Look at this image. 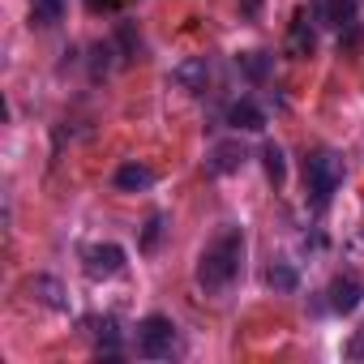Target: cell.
I'll list each match as a JSON object with an SVG mask.
<instances>
[{
  "mask_svg": "<svg viewBox=\"0 0 364 364\" xmlns=\"http://www.w3.org/2000/svg\"><path fill=\"white\" fill-rule=\"evenodd\" d=\"M330 309L334 313H355L360 309V300H364V283L360 279H351V274H343V279H334L330 283Z\"/></svg>",
  "mask_w": 364,
  "mask_h": 364,
  "instance_id": "obj_7",
  "label": "cell"
},
{
  "mask_svg": "<svg viewBox=\"0 0 364 364\" xmlns=\"http://www.w3.org/2000/svg\"><path fill=\"white\" fill-rule=\"evenodd\" d=\"M313 43H317V35H313V22H309V9H300L291 31H287V56L304 60V56H313Z\"/></svg>",
  "mask_w": 364,
  "mask_h": 364,
  "instance_id": "obj_8",
  "label": "cell"
},
{
  "mask_svg": "<svg viewBox=\"0 0 364 364\" xmlns=\"http://www.w3.org/2000/svg\"><path fill=\"white\" fill-rule=\"evenodd\" d=\"M154 185V171L146 167V163H124V167H116V189L120 193H141V189H150Z\"/></svg>",
  "mask_w": 364,
  "mask_h": 364,
  "instance_id": "obj_11",
  "label": "cell"
},
{
  "mask_svg": "<svg viewBox=\"0 0 364 364\" xmlns=\"http://www.w3.org/2000/svg\"><path fill=\"white\" fill-rule=\"evenodd\" d=\"M355 0H313V18L321 26H330L334 35H351L355 31Z\"/></svg>",
  "mask_w": 364,
  "mask_h": 364,
  "instance_id": "obj_4",
  "label": "cell"
},
{
  "mask_svg": "<svg viewBox=\"0 0 364 364\" xmlns=\"http://www.w3.org/2000/svg\"><path fill=\"white\" fill-rule=\"evenodd\" d=\"M245 232L240 228H223L206 249H202V257H198V287L206 291V296H223L236 279H240V270H245Z\"/></svg>",
  "mask_w": 364,
  "mask_h": 364,
  "instance_id": "obj_1",
  "label": "cell"
},
{
  "mask_svg": "<svg viewBox=\"0 0 364 364\" xmlns=\"http://www.w3.org/2000/svg\"><path fill=\"white\" fill-rule=\"evenodd\" d=\"M65 5H69V0H31V22L43 26V31H52V26H60Z\"/></svg>",
  "mask_w": 364,
  "mask_h": 364,
  "instance_id": "obj_13",
  "label": "cell"
},
{
  "mask_svg": "<svg viewBox=\"0 0 364 364\" xmlns=\"http://www.w3.org/2000/svg\"><path fill=\"white\" fill-rule=\"evenodd\" d=\"M159 232H163V215H154V219H150V228H146L141 245H146V249H154V245H159Z\"/></svg>",
  "mask_w": 364,
  "mask_h": 364,
  "instance_id": "obj_18",
  "label": "cell"
},
{
  "mask_svg": "<svg viewBox=\"0 0 364 364\" xmlns=\"http://www.w3.org/2000/svg\"><path fill=\"white\" fill-rule=\"evenodd\" d=\"M338 185H343V154L330 150V146L313 150V154L304 159V193H309V202H313L317 210H326L330 198L338 193Z\"/></svg>",
  "mask_w": 364,
  "mask_h": 364,
  "instance_id": "obj_2",
  "label": "cell"
},
{
  "mask_svg": "<svg viewBox=\"0 0 364 364\" xmlns=\"http://www.w3.org/2000/svg\"><path fill=\"white\" fill-rule=\"evenodd\" d=\"M240 163H245V146H240V141H219V146L206 154V171H210V176L240 171Z\"/></svg>",
  "mask_w": 364,
  "mask_h": 364,
  "instance_id": "obj_9",
  "label": "cell"
},
{
  "mask_svg": "<svg viewBox=\"0 0 364 364\" xmlns=\"http://www.w3.org/2000/svg\"><path fill=\"white\" fill-rule=\"evenodd\" d=\"M120 0H86V9H95V14H103V9H116Z\"/></svg>",
  "mask_w": 364,
  "mask_h": 364,
  "instance_id": "obj_20",
  "label": "cell"
},
{
  "mask_svg": "<svg viewBox=\"0 0 364 364\" xmlns=\"http://www.w3.org/2000/svg\"><path fill=\"white\" fill-rule=\"evenodd\" d=\"M228 124H232V129H240V133H257V129H266V112H262L253 99H240V103H232Z\"/></svg>",
  "mask_w": 364,
  "mask_h": 364,
  "instance_id": "obj_10",
  "label": "cell"
},
{
  "mask_svg": "<svg viewBox=\"0 0 364 364\" xmlns=\"http://www.w3.org/2000/svg\"><path fill=\"white\" fill-rule=\"evenodd\" d=\"M116 343H120V330H116V317H103L99 321V351L116 355Z\"/></svg>",
  "mask_w": 364,
  "mask_h": 364,
  "instance_id": "obj_16",
  "label": "cell"
},
{
  "mask_svg": "<svg viewBox=\"0 0 364 364\" xmlns=\"http://www.w3.org/2000/svg\"><path fill=\"white\" fill-rule=\"evenodd\" d=\"M82 257H86V274L90 279H112L124 266V249L120 245H90Z\"/></svg>",
  "mask_w": 364,
  "mask_h": 364,
  "instance_id": "obj_5",
  "label": "cell"
},
{
  "mask_svg": "<svg viewBox=\"0 0 364 364\" xmlns=\"http://www.w3.org/2000/svg\"><path fill=\"white\" fill-rule=\"evenodd\" d=\"M266 283H270L274 291H296V270H291V262H274V266L266 270Z\"/></svg>",
  "mask_w": 364,
  "mask_h": 364,
  "instance_id": "obj_15",
  "label": "cell"
},
{
  "mask_svg": "<svg viewBox=\"0 0 364 364\" xmlns=\"http://www.w3.org/2000/svg\"><path fill=\"white\" fill-rule=\"evenodd\" d=\"M171 82H176L180 90H189V95H202V90H206V82H210V60H206V56H189V60H180V65L171 69Z\"/></svg>",
  "mask_w": 364,
  "mask_h": 364,
  "instance_id": "obj_6",
  "label": "cell"
},
{
  "mask_svg": "<svg viewBox=\"0 0 364 364\" xmlns=\"http://www.w3.org/2000/svg\"><path fill=\"white\" fill-rule=\"evenodd\" d=\"M262 163H266V176L274 180V185H283V176H287V159H283V146L266 141V146H262Z\"/></svg>",
  "mask_w": 364,
  "mask_h": 364,
  "instance_id": "obj_14",
  "label": "cell"
},
{
  "mask_svg": "<svg viewBox=\"0 0 364 364\" xmlns=\"http://www.w3.org/2000/svg\"><path fill=\"white\" fill-rule=\"evenodd\" d=\"M355 360H364V330H355V338H351V347H347Z\"/></svg>",
  "mask_w": 364,
  "mask_h": 364,
  "instance_id": "obj_19",
  "label": "cell"
},
{
  "mask_svg": "<svg viewBox=\"0 0 364 364\" xmlns=\"http://www.w3.org/2000/svg\"><path fill=\"white\" fill-rule=\"evenodd\" d=\"M26 291H31V300L48 304V309H69V300H65V287H60L56 279H48V274H35V279L26 283Z\"/></svg>",
  "mask_w": 364,
  "mask_h": 364,
  "instance_id": "obj_12",
  "label": "cell"
},
{
  "mask_svg": "<svg viewBox=\"0 0 364 364\" xmlns=\"http://www.w3.org/2000/svg\"><path fill=\"white\" fill-rule=\"evenodd\" d=\"M240 65H245V73H249V77H257V82H262V77H266V69H270L266 52H245V56H240Z\"/></svg>",
  "mask_w": 364,
  "mask_h": 364,
  "instance_id": "obj_17",
  "label": "cell"
},
{
  "mask_svg": "<svg viewBox=\"0 0 364 364\" xmlns=\"http://www.w3.org/2000/svg\"><path fill=\"white\" fill-rule=\"evenodd\" d=\"M176 351H180L176 321L163 317V313H150V317L137 326V355H141V360H171Z\"/></svg>",
  "mask_w": 364,
  "mask_h": 364,
  "instance_id": "obj_3",
  "label": "cell"
}]
</instances>
